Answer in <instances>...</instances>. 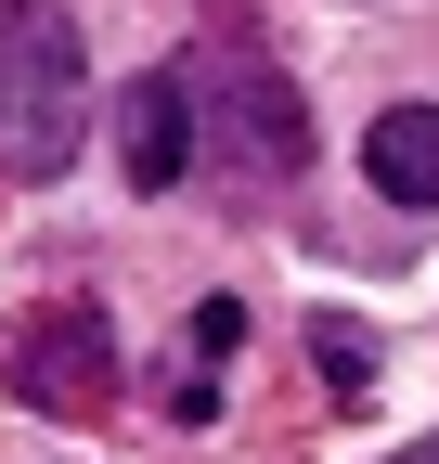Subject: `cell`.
Here are the masks:
<instances>
[{
  "mask_svg": "<svg viewBox=\"0 0 439 464\" xmlns=\"http://www.w3.org/2000/svg\"><path fill=\"white\" fill-rule=\"evenodd\" d=\"M117 181L130 194H181L194 181V91H181V65H142L117 91Z\"/></svg>",
  "mask_w": 439,
  "mask_h": 464,
  "instance_id": "cell-4",
  "label": "cell"
},
{
  "mask_svg": "<svg viewBox=\"0 0 439 464\" xmlns=\"http://www.w3.org/2000/svg\"><path fill=\"white\" fill-rule=\"evenodd\" d=\"M181 91H194V168H207L233 207H285L298 168H310V91L271 65L259 39L181 52Z\"/></svg>",
  "mask_w": 439,
  "mask_h": 464,
  "instance_id": "cell-1",
  "label": "cell"
},
{
  "mask_svg": "<svg viewBox=\"0 0 439 464\" xmlns=\"http://www.w3.org/2000/svg\"><path fill=\"white\" fill-rule=\"evenodd\" d=\"M0 374H14L26 413L91 426L103 400H117V323H103V297H39L14 335H0Z\"/></svg>",
  "mask_w": 439,
  "mask_h": 464,
  "instance_id": "cell-3",
  "label": "cell"
},
{
  "mask_svg": "<svg viewBox=\"0 0 439 464\" xmlns=\"http://www.w3.org/2000/svg\"><path fill=\"white\" fill-rule=\"evenodd\" d=\"M362 181L388 194V207H414V219H439V103H388L362 130Z\"/></svg>",
  "mask_w": 439,
  "mask_h": 464,
  "instance_id": "cell-5",
  "label": "cell"
},
{
  "mask_svg": "<svg viewBox=\"0 0 439 464\" xmlns=\"http://www.w3.org/2000/svg\"><path fill=\"white\" fill-rule=\"evenodd\" d=\"M233 348H246V310H233V297H207V310L181 323V362H194V374H207V362H233Z\"/></svg>",
  "mask_w": 439,
  "mask_h": 464,
  "instance_id": "cell-7",
  "label": "cell"
},
{
  "mask_svg": "<svg viewBox=\"0 0 439 464\" xmlns=\"http://www.w3.org/2000/svg\"><path fill=\"white\" fill-rule=\"evenodd\" d=\"M91 142V52L65 0H0V181H65Z\"/></svg>",
  "mask_w": 439,
  "mask_h": 464,
  "instance_id": "cell-2",
  "label": "cell"
},
{
  "mask_svg": "<svg viewBox=\"0 0 439 464\" xmlns=\"http://www.w3.org/2000/svg\"><path fill=\"white\" fill-rule=\"evenodd\" d=\"M388 464H439V439H414V451H388Z\"/></svg>",
  "mask_w": 439,
  "mask_h": 464,
  "instance_id": "cell-8",
  "label": "cell"
},
{
  "mask_svg": "<svg viewBox=\"0 0 439 464\" xmlns=\"http://www.w3.org/2000/svg\"><path fill=\"white\" fill-rule=\"evenodd\" d=\"M310 362H323V387H337V400H375V335H362V323L323 310V323H310Z\"/></svg>",
  "mask_w": 439,
  "mask_h": 464,
  "instance_id": "cell-6",
  "label": "cell"
}]
</instances>
